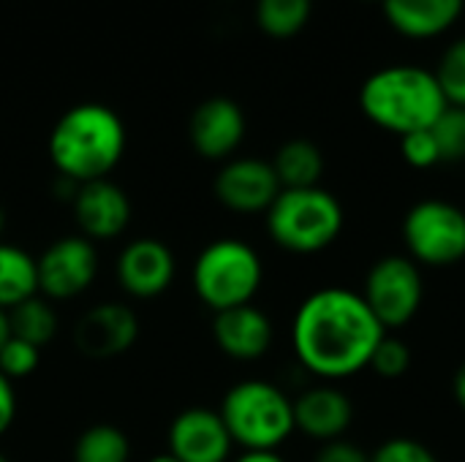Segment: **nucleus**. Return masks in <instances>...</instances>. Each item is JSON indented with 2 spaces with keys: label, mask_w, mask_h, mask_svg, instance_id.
<instances>
[{
  "label": "nucleus",
  "mask_w": 465,
  "mask_h": 462,
  "mask_svg": "<svg viewBox=\"0 0 465 462\" xmlns=\"http://www.w3.org/2000/svg\"><path fill=\"white\" fill-rule=\"evenodd\" d=\"M384 335L387 329L371 313L362 294L341 286L308 294L292 319L297 362L327 384L365 370Z\"/></svg>",
  "instance_id": "nucleus-1"
},
{
  "label": "nucleus",
  "mask_w": 465,
  "mask_h": 462,
  "mask_svg": "<svg viewBox=\"0 0 465 462\" xmlns=\"http://www.w3.org/2000/svg\"><path fill=\"white\" fill-rule=\"evenodd\" d=\"M125 125L104 103H76L54 123L46 150L57 177L76 185L106 180L125 152Z\"/></svg>",
  "instance_id": "nucleus-2"
},
{
  "label": "nucleus",
  "mask_w": 465,
  "mask_h": 462,
  "mask_svg": "<svg viewBox=\"0 0 465 462\" xmlns=\"http://www.w3.org/2000/svg\"><path fill=\"white\" fill-rule=\"evenodd\" d=\"M447 106L436 74L420 65H387L371 74L360 90L362 114L398 136L433 128Z\"/></svg>",
  "instance_id": "nucleus-3"
},
{
  "label": "nucleus",
  "mask_w": 465,
  "mask_h": 462,
  "mask_svg": "<svg viewBox=\"0 0 465 462\" xmlns=\"http://www.w3.org/2000/svg\"><path fill=\"white\" fill-rule=\"evenodd\" d=\"M218 414L242 452H278L297 430L294 400L264 378H245L229 387Z\"/></svg>",
  "instance_id": "nucleus-4"
},
{
  "label": "nucleus",
  "mask_w": 465,
  "mask_h": 462,
  "mask_svg": "<svg viewBox=\"0 0 465 462\" xmlns=\"http://www.w3.org/2000/svg\"><path fill=\"white\" fill-rule=\"evenodd\" d=\"M262 283V256L251 242L240 237H218L207 242L191 267V289L196 300L213 313L251 305Z\"/></svg>",
  "instance_id": "nucleus-5"
},
{
  "label": "nucleus",
  "mask_w": 465,
  "mask_h": 462,
  "mask_svg": "<svg viewBox=\"0 0 465 462\" xmlns=\"http://www.w3.org/2000/svg\"><path fill=\"white\" fill-rule=\"evenodd\" d=\"M346 215L335 193L316 188L281 191L272 207L264 212L270 240L297 256H313L327 251L343 231Z\"/></svg>",
  "instance_id": "nucleus-6"
},
{
  "label": "nucleus",
  "mask_w": 465,
  "mask_h": 462,
  "mask_svg": "<svg viewBox=\"0 0 465 462\" xmlns=\"http://www.w3.org/2000/svg\"><path fill=\"white\" fill-rule=\"evenodd\" d=\"M409 259L420 267H452L465 259V212L444 199H422L403 218Z\"/></svg>",
  "instance_id": "nucleus-7"
},
{
  "label": "nucleus",
  "mask_w": 465,
  "mask_h": 462,
  "mask_svg": "<svg viewBox=\"0 0 465 462\" xmlns=\"http://www.w3.org/2000/svg\"><path fill=\"white\" fill-rule=\"evenodd\" d=\"M38 294L49 302H74L84 297L101 270L98 245L87 237L63 234L52 240L38 256Z\"/></svg>",
  "instance_id": "nucleus-8"
},
{
  "label": "nucleus",
  "mask_w": 465,
  "mask_h": 462,
  "mask_svg": "<svg viewBox=\"0 0 465 462\" xmlns=\"http://www.w3.org/2000/svg\"><path fill=\"white\" fill-rule=\"evenodd\" d=\"M362 300L384 329L406 327L420 313L425 300L420 264H414L409 256L379 259L365 278Z\"/></svg>",
  "instance_id": "nucleus-9"
},
{
  "label": "nucleus",
  "mask_w": 465,
  "mask_h": 462,
  "mask_svg": "<svg viewBox=\"0 0 465 462\" xmlns=\"http://www.w3.org/2000/svg\"><path fill=\"white\" fill-rule=\"evenodd\" d=\"M177 275L174 251L158 237H136L125 242L114 261V278L131 300H158L166 294Z\"/></svg>",
  "instance_id": "nucleus-10"
},
{
  "label": "nucleus",
  "mask_w": 465,
  "mask_h": 462,
  "mask_svg": "<svg viewBox=\"0 0 465 462\" xmlns=\"http://www.w3.org/2000/svg\"><path fill=\"white\" fill-rule=\"evenodd\" d=\"M142 324L128 302L106 300L87 308L74 324V346L87 359H117L139 340Z\"/></svg>",
  "instance_id": "nucleus-11"
},
{
  "label": "nucleus",
  "mask_w": 465,
  "mask_h": 462,
  "mask_svg": "<svg viewBox=\"0 0 465 462\" xmlns=\"http://www.w3.org/2000/svg\"><path fill=\"white\" fill-rule=\"evenodd\" d=\"M281 182L270 161L262 158H229L213 180V193L221 207L237 215H262L281 193Z\"/></svg>",
  "instance_id": "nucleus-12"
},
{
  "label": "nucleus",
  "mask_w": 465,
  "mask_h": 462,
  "mask_svg": "<svg viewBox=\"0 0 465 462\" xmlns=\"http://www.w3.org/2000/svg\"><path fill=\"white\" fill-rule=\"evenodd\" d=\"M166 452L180 462H232L234 441L215 408H183L166 428Z\"/></svg>",
  "instance_id": "nucleus-13"
},
{
  "label": "nucleus",
  "mask_w": 465,
  "mask_h": 462,
  "mask_svg": "<svg viewBox=\"0 0 465 462\" xmlns=\"http://www.w3.org/2000/svg\"><path fill=\"white\" fill-rule=\"evenodd\" d=\"M71 210L79 234L95 245L123 237L134 218L131 196L109 177L79 185L71 199Z\"/></svg>",
  "instance_id": "nucleus-14"
},
{
  "label": "nucleus",
  "mask_w": 465,
  "mask_h": 462,
  "mask_svg": "<svg viewBox=\"0 0 465 462\" xmlns=\"http://www.w3.org/2000/svg\"><path fill=\"white\" fill-rule=\"evenodd\" d=\"M188 139L204 161H229L245 139V112L226 95L207 98L191 114Z\"/></svg>",
  "instance_id": "nucleus-15"
},
{
  "label": "nucleus",
  "mask_w": 465,
  "mask_h": 462,
  "mask_svg": "<svg viewBox=\"0 0 465 462\" xmlns=\"http://www.w3.org/2000/svg\"><path fill=\"white\" fill-rule=\"evenodd\" d=\"M213 340L234 362H259L275 340V327L259 305H240L213 313Z\"/></svg>",
  "instance_id": "nucleus-16"
},
{
  "label": "nucleus",
  "mask_w": 465,
  "mask_h": 462,
  "mask_svg": "<svg viewBox=\"0 0 465 462\" xmlns=\"http://www.w3.org/2000/svg\"><path fill=\"white\" fill-rule=\"evenodd\" d=\"M354 422V406L343 389L335 384H316L294 398V428L316 441L330 444L346 436Z\"/></svg>",
  "instance_id": "nucleus-17"
},
{
  "label": "nucleus",
  "mask_w": 465,
  "mask_h": 462,
  "mask_svg": "<svg viewBox=\"0 0 465 462\" xmlns=\"http://www.w3.org/2000/svg\"><path fill=\"white\" fill-rule=\"evenodd\" d=\"M387 22L411 41H428L455 27L463 16L465 0H384Z\"/></svg>",
  "instance_id": "nucleus-18"
},
{
  "label": "nucleus",
  "mask_w": 465,
  "mask_h": 462,
  "mask_svg": "<svg viewBox=\"0 0 465 462\" xmlns=\"http://www.w3.org/2000/svg\"><path fill=\"white\" fill-rule=\"evenodd\" d=\"M270 163L283 191L316 188L324 174V155L311 139H289L278 147Z\"/></svg>",
  "instance_id": "nucleus-19"
},
{
  "label": "nucleus",
  "mask_w": 465,
  "mask_h": 462,
  "mask_svg": "<svg viewBox=\"0 0 465 462\" xmlns=\"http://www.w3.org/2000/svg\"><path fill=\"white\" fill-rule=\"evenodd\" d=\"M38 294L35 256L14 242L0 240V308L11 310Z\"/></svg>",
  "instance_id": "nucleus-20"
},
{
  "label": "nucleus",
  "mask_w": 465,
  "mask_h": 462,
  "mask_svg": "<svg viewBox=\"0 0 465 462\" xmlns=\"http://www.w3.org/2000/svg\"><path fill=\"white\" fill-rule=\"evenodd\" d=\"M8 324H11V338L27 340L38 349H46L57 332H60V316L54 302L44 300L41 294L25 300L22 305L8 310Z\"/></svg>",
  "instance_id": "nucleus-21"
},
{
  "label": "nucleus",
  "mask_w": 465,
  "mask_h": 462,
  "mask_svg": "<svg viewBox=\"0 0 465 462\" xmlns=\"http://www.w3.org/2000/svg\"><path fill=\"white\" fill-rule=\"evenodd\" d=\"M134 447L123 428L109 422H95L84 428L74 441V462H131Z\"/></svg>",
  "instance_id": "nucleus-22"
},
{
  "label": "nucleus",
  "mask_w": 465,
  "mask_h": 462,
  "mask_svg": "<svg viewBox=\"0 0 465 462\" xmlns=\"http://www.w3.org/2000/svg\"><path fill=\"white\" fill-rule=\"evenodd\" d=\"M313 11V0H259L256 22L270 38H292L297 35Z\"/></svg>",
  "instance_id": "nucleus-23"
},
{
  "label": "nucleus",
  "mask_w": 465,
  "mask_h": 462,
  "mask_svg": "<svg viewBox=\"0 0 465 462\" xmlns=\"http://www.w3.org/2000/svg\"><path fill=\"white\" fill-rule=\"evenodd\" d=\"M433 74L439 79V87H441L447 103L450 106H465V35L455 38L444 49Z\"/></svg>",
  "instance_id": "nucleus-24"
},
{
  "label": "nucleus",
  "mask_w": 465,
  "mask_h": 462,
  "mask_svg": "<svg viewBox=\"0 0 465 462\" xmlns=\"http://www.w3.org/2000/svg\"><path fill=\"white\" fill-rule=\"evenodd\" d=\"M433 136L441 152V163H455L465 158V106H447L433 123Z\"/></svg>",
  "instance_id": "nucleus-25"
},
{
  "label": "nucleus",
  "mask_w": 465,
  "mask_h": 462,
  "mask_svg": "<svg viewBox=\"0 0 465 462\" xmlns=\"http://www.w3.org/2000/svg\"><path fill=\"white\" fill-rule=\"evenodd\" d=\"M41 351L44 349H38L27 340L8 338L5 346L0 349V373L14 384L30 378L41 368Z\"/></svg>",
  "instance_id": "nucleus-26"
},
{
  "label": "nucleus",
  "mask_w": 465,
  "mask_h": 462,
  "mask_svg": "<svg viewBox=\"0 0 465 462\" xmlns=\"http://www.w3.org/2000/svg\"><path fill=\"white\" fill-rule=\"evenodd\" d=\"M379 378L384 381H398L409 373L411 368V349L409 343H403L401 338H390L384 335V340L376 346L373 357H371V365H368Z\"/></svg>",
  "instance_id": "nucleus-27"
},
{
  "label": "nucleus",
  "mask_w": 465,
  "mask_h": 462,
  "mask_svg": "<svg viewBox=\"0 0 465 462\" xmlns=\"http://www.w3.org/2000/svg\"><path fill=\"white\" fill-rule=\"evenodd\" d=\"M401 152L403 161L414 169H433L436 163H441V152L430 128L401 136Z\"/></svg>",
  "instance_id": "nucleus-28"
},
{
  "label": "nucleus",
  "mask_w": 465,
  "mask_h": 462,
  "mask_svg": "<svg viewBox=\"0 0 465 462\" xmlns=\"http://www.w3.org/2000/svg\"><path fill=\"white\" fill-rule=\"evenodd\" d=\"M371 462H439V457H436V452H433L430 447H425L422 441L398 436V438L384 441V444L371 455Z\"/></svg>",
  "instance_id": "nucleus-29"
},
{
  "label": "nucleus",
  "mask_w": 465,
  "mask_h": 462,
  "mask_svg": "<svg viewBox=\"0 0 465 462\" xmlns=\"http://www.w3.org/2000/svg\"><path fill=\"white\" fill-rule=\"evenodd\" d=\"M313 462H371V455L362 447L346 438H338V441L322 444L319 452L313 455Z\"/></svg>",
  "instance_id": "nucleus-30"
},
{
  "label": "nucleus",
  "mask_w": 465,
  "mask_h": 462,
  "mask_svg": "<svg viewBox=\"0 0 465 462\" xmlns=\"http://www.w3.org/2000/svg\"><path fill=\"white\" fill-rule=\"evenodd\" d=\"M16 414H19V398H16V384L8 381L3 373H0V438L14 428L16 422Z\"/></svg>",
  "instance_id": "nucleus-31"
},
{
  "label": "nucleus",
  "mask_w": 465,
  "mask_h": 462,
  "mask_svg": "<svg viewBox=\"0 0 465 462\" xmlns=\"http://www.w3.org/2000/svg\"><path fill=\"white\" fill-rule=\"evenodd\" d=\"M232 462H286L281 452H240Z\"/></svg>",
  "instance_id": "nucleus-32"
},
{
  "label": "nucleus",
  "mask_w": 465,
  "mask_h": 462,
  "mask_svg": "<svg viewBox=\"0 0 465 462\" xmlns=\"http://www.w3.org/2000/svg\"><path fill=\"white\" fill-rule=\"evenodd\" d=\"M452 389H455V400H458V406L465 411V362L458 368V373H455Z\"/></svg>",
  "instance_id": "nucleus-33"
},
{
  "label": "nucleus",
  "mask_w": 465,
  "mask_h": 462,
  "mask_svg": "<svg viewBox=\"0 0 465 462\" xmlns=\"http://www.w3.org/2000/svg\"><path fill=\"white\" fill-rule=\"evenodd\" d=\"M11 338V324H8V310L0 308V349L5 346V340Z\"/></svg>",
  "instance_id": "nucleus-34"
},
{
  "label": "nucleus",
  "mask_w": 465,
  "mask_h": 462,
  "mask_svg": "<svg viewBox=\"0 0 465 462\" xmlns=\"http://www.w3.org/2000/svg\"><path fill=\"white\" fill-rule=\"evenodd\" d=\"M144 462H180L174 455H169V452H158V455H153V457H147Z\"/></svg>",
  "instance_id": "nucleus-35"
},
{
  "label": "nucleus",
  "mask_w": 465,
  "mask_h": 462,
  "mask_svg": "<svg viewBox=\"0 0 465 462\" xmlns=\"http://www.w3.org/2000/svg\"><path fill=\"white\" fill-rule=\"evenodd\" d=\"M3 231H5V210L0 207V240H3Z\"/></svg>",
  "instance_id": "nucleus-36"
},
{
  "label": "nucleus",
  "mask_w": 465,
  "mask_h": 462,
  "mask_svg": "<svg viewBox=\"0 0 465 462\" xmlns=\"http://www.w3.org/2000/svg\"><path fill=\"white\" fill-rule=\"evenodd\" d=\"M0 462H11V460H8V455H5V452H0Z\"/></svg>",
  "instance_id": "nucleus-37"
},
{
  "label": "nucleus",
  "mask_w": 465,
  "mask_h": 462,
  "mask_svg": "<svg viewBox=\"0 0 465 462\" xmlns=\"http://www.w3.org/2000/svg\"><path fill=\"white\" fill-rule=\"evenodd\" d=\"M365 3H384V0H365Z\"/></svg>",
  "instance_id": "nucleus-38"
}]
</instances>
